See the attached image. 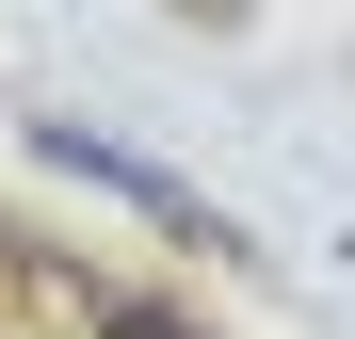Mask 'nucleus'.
<instances>
[{
    "label": "nucleus",
    "mask_w": 355,
    "mask_h": 339,
    "mask_svg": "<svg viewBox=\"0 0 355 339\" xmlns=\"http://www.w3.org/2000/svg\"><path fill=\"white\" fill-rule=\"evenodd\" d=\"M49 162H65V178H97V194H130V210H162V226H194V194H178L162 178V162H130V146H97V130H65V113H49V130H33Z\"/></svg>",
    "instance_id": "nucleus-1"
},
{
    "label": "nucleus",
    "mask_w": 355,
    "mask_h": 339,
    "mask_svg": "<svg viewBox=\"0 0 355 339\" xmlns=\"http://www.w3.org/2000/svg\"><path fill=\"white\" fill-rule=\"evenodd\" d=\"M81 339H178V323H146V307H97V323H81Z\"/></svg>",
    "instance_id": "nucleus-2"
}]
</instances>
